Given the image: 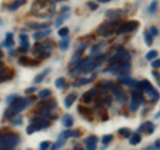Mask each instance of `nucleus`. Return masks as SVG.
Instances as JSON below:
<instances>
[{
    "instance_id": "1",
    "label": "nucleus",
    "mask_w": 160,
    "mask_h": 150,
    "mask_svg": "<svg viewBox=\"0 0 160 150\" xmlns=\"http://www.w3.org/2000/svg\"><path fill=\"white\" fill-rule=\"evenodd\" d=\"M107 56L106 55H96V56H88V58H84L79 62H75L72 68L69 70V72L72 75H80V74H84V72H91L96 68L100 62H103Z\"/></svg>"
},
{
    "instance_id": "2",
    "label": "nucleus",
    "mask_w": 160,
    "mask_h": 150,
    "mask_svg": "<svg viewBox=\"0 0 160 150\" xmlns=\"http://www.w3.org/2000/svg\"><path fill=\"white\" fill-rule=\"evenodd\" d=\"M35 102V98H16L12 103L8 104V109L4 113V117L7 119H11L13 117H16L20 111H23L28 104H32Z\"/></svg>"
},
{
    "instance_id": "3",
    "label": "nucleus",
    "mask_w": 160,
    "mask_h": 150,
    "mask_svg": "<svg viewBox=\"0 0 160 150\" xmlns=\"http://www.w3.org/2000/svg\"><path fill=\"white\" fill-rule=\"evenodd\" d=\"M48 8H55V0L53 2H51V0H38L32 6V13L38 18H49L52 16L55 11H51V9L48 11Z\"/></svg>"
},
{
    "instance_id": "4",
    "label": "nucleus",
    "mask_w": 160,
    "mask_h": 150,
    "mask_svg": "<svg viewBox=\"0 0 160 150\" xmlns=\"http://www.w3.org/2000/svg\"><path fill=\"white\" fill-rule=\"evenodd\" d=\"M138 90H142L144 98L148 99L149 102H158L159 98H160L159 91H158V90H155V87L151 84V82L147 81V79H144V81H140L139 82Z\"/></svg>"
},
{
    "instance_id": "5",
    "label": "nucleus",
    "mask_w": 160,
    "mask_h": 150,
    "mask_svg": "<svg viewBox=\"0 0 160 150\" xmlns=\"http://www.w3.org/2000/svg\"><path fill=\"white\" fill-rule=\"evenodd\" d=\"M20 143V137L16 133H4L0 134V150H9L16 147Z\"/></svg>"
},
{
    "instance_id": "6",
    "label": "nucleus",
    "mask_w": 160,
    "mask_h": 150,
    "mask_svg": "<svg viewBox=\"0 0 160 150\" xmlns=\"http://www.w3.org/2000/svg\"><path fill=\"white\" fill-rule=\"evenodd\" d=\"M118 27H119V20L118 19H112V20L102 24V26L98 28V34L100 35V36H104V38L112 36V35L116 32Z\"/></svg>"
},
{
    "instance_id": "7",
    "label": "nucleus",
    "mask_w": 160,
    "mask_h": 150,
    "mask_svg": "<svg viewBox=\"0 0 160 150\" xmlns=\"http://www.w3.org/2000/svg\"><path fill=\"white\" fill-rule=\"evenodd\" d=\"M108 91H111V94L113 95V98L116 99L119 103H126V102H127L126 91H124L123 87L120 86L119 83L108 82Z\"/></svg>"
},
{
    "instance_id": "8",
    "label": "nucleus",
    "mask_w": 160,
    "mask_h": 150,
    "mask_svg": "<svg viewBox=\"0 0 160 150\" xmlns=\"http://www.w3.org/2000/svg\"><path fill=\"white\" fill-rule=\"evenodd\" d=\"M129 61H131V55H129L124 48L118 47L115 55L109 59V66H113V64H118V63H126Z\"/></svg>"
},
{
    "instance_id": "9",
    "label": "nucleus",
    "mask_w": 160,
    "mask_h": 150,
    "mask_svg": "<svg viewBox=\"0 0 160 150\" xmlns=\"http://www.w3.org/2000/svg\"><path fill=\"white\" fill-rule=\"evenodd\" d=\"M131 68V64L129 62H126V63H118V64H113V66H109L106 72H109V74H127Z\"/></svg>"
},
{
    "instance_id": "10",
    "label": "nucleus",
    "mask_w": 160,
    "mask_h": 150,
    "mask_svg": "<svg viewBox=\"0 0 160 150\" xmlns=\"http://www.w3.org/2000/svg\"><path fill=\"white\" fill-rule=\"evenodd\" d=\"M138 28H139L138 20H129V22H124L123 24H120L116 29V32L118 34H128V32H132Z\"/></svg>"
},
{
    "instance_id": "11",
    "label": "nucleus",
    "mask_w": 160,
    "mask_h": 150,
    "mask_svg": "<svg viewBox=\"0 0 160 150\" xmlns=\"http://www.w3.org/2000/svg\"><path fill=\"white\" fill-rule=\"evenodd\" d=\"M55 43L53 40H46V42H39L35 44L33 47V54H39V52H44V51H51L53 48Z\"/></svg>"
},
{
    "instance_id": "12",
    "label": "nucleus",
    "mask_w": 160,
    "mask_h": 150,
    "mask_svg": "<svg viewBox=\"0 0 160 150\" xmlns=\"http://www.w3.org/2000/svg\"><path fill=\"white\" fill-rule=\"evenodd\" d=\"M98 98H99V91H98V88H91L89 91H87V93L83 94L82 101H83L84 103H91V102H93L95 99H98Z\"/></svg>"
},
{
    "instance_id": "13",
    "label": "nucleus",
    "mask_w": 160,
    "mask_h": 150,
    "mask_svg": "<svg viewBox=\"0 0 160 150\" xmlns=\"http://www.w3.org/2000/svg\"><path fill=\"white\" fill-rule=\"evenodd\" d=\"M119 82L123 83V84H126V86L133 87V88H138L139 87V81H135V79H132L131 77H128L127 74L120 75V77H119Z\"/></svg>"
},
{
    "instance_id": "14",
    "label": "nucleus",
    "mask_w": 160,
    "mask_h": 150,
    "mask_svg": "<svg viewBox=\"0 0 160 150\" xmlns=\"http://www.w3.org/2000/svg\"><path fill=\"white\" fill-rule=\"evenodd\" d=\"M31 122L36 123L40 129H47V127L49 126V121H48V118L42 117V115H40V117H36V118H32V119H31Z\"/></svg>"
},
{
    "instance_id": "15",
    "label": "nucleus",
    "mask_w": 160,
    "mask_h": 150,
    "mask_svg": "<svg viewBox=\"0 0 160 150\" xmlns=\"http://www.w3.org/2000/svg\"><path fill=\"white\" fill-rule=\"evenodd\" d=\"M19 63L22 64V66L33 67V66H38V64H39V61H35V59L27 58V56H20V58H19Z\"/></svg>"
},
{
    "instance_id": "16",
    "label": "nucleus",
    "mask_w": 160,
    "mask_h": 150,
    "mask_svg": "<svg viewBox=\"0 0 160 150\" xmlns=\"http://www.w3.org/2000/svg\"><path fill=\"white\" fill-rule=\"evenodd\" d=\"M84 143H86V147H87V149L95 150V149H96V143H98V137H95V136L88 137V138H86Z\"/></svg>"
},
{
    "instance_id": "17",
    "label": "nucleus",
    "mask_w": 160,
    "mask_h": 150,
    "mask_svg": "<svg viewBox=\"0 0 160 150\" xmlns=\"http://www.w3.org/2000/svg\"><path fill=\"white\" fill-rule=\"evenodd\" d=\"M26 3V0H13L12 3H9L6 6V9L7 11H16L19 7H22L23 4Z\"/></svg>"
},
{
    "instance_id": "18",
    "label": "nucleus",
    "mask_w": 160,
    "mask_h": 150,
    "mask_svg": "<svg viewBox=\"0 0 160 150\" xmlns=\"http://www.w3.org/2000/svg\"><path fill=\"white\" fill-rule=\"evenodd\" d=\"M78 111L82 114V115L87 119V121H91L92 119V111H91V109L89 107H86V106H79L78 109Z\"/></svg>"
},
{
    "instance_id": "19",
    "label": "nucleus",
    "mask_w": 160,
    "mask_h": 150,
    "mask_svg": "<svg viewBox=\"0 0 160 150\" xmlns=\"http://www.w3.org/2000/svg\"><path fill=\"white\" fill-rule=\"evenodd\" d=\"M76 138V137H80V131L79 130H67V131H63L60 134V138L62 139H67V138Z\"/></svg>"
},
{
    "instance_id": "20",
    "label": "nucleus",
    "mask_w": 160,
    "mask_h": 150,
    "mask_svg": "<svg viewBox=\"0 0 160 150\" xmlns=\"http://www.w3.org/2000/svg\"><path fill=\"white\" fill-rule=\"evenodd\" d=\"M139 130H140V131H146L147 134H152L155 131V125L152 122H149V121L148 122H144L142 126L139 127Z\"/></svg>"
},
{
    "instance_id": "21",
    "label": "nucleus",
    "mask_w": 160,
    "mask_h": 150,
    "mask_svg": "<svg viewBox=\"0 0 160 150\" xmlns=\"http://www.w3.org/2000/svg\"><path fill=\"white\" fill-rule=\"evenodd\" d=\"M76 98L78 95L75 93H71V94H68V95L66 97V99H64V107L66 109H69L73 104V102L76 101Z\"/></svg>"
},
{
    "instance_id": "22",
    "label": "nucleus",
    "mask_w": 160,
    "mask_h": 150,
    "mask_svg": "<svg viewBox=\"0 0 160 150\" xmlns=\"http://www.w3.org/2000/svg\"><path fill=\"white\" fill-rule=\"evenodd\" d=\"M49 34H51V29H49V28H44V29H42V31H38L36 34H33V39L39 42V40H42L43 38L48 36Z\"/></svg>"
},
{
    "instance_id": "23",
    "label": "nucleus",
    "mask_w": 160,
    "mask_h": 150,
    "mask_svg": "<svg viewBox=\"0 0 160 150\" xmlns=\"http://www.w3.org/2000/svg\"><path fill=\"white\" fill-rule=\"evenodd\" d=\"M104 46H107V42L98 43V44H95L93 47H91V56H96V55H99L100 52H102V50H103Z\"/></svg>"
},
{
    "instance_id": "24",
    "label": "nucleus",
    "mask_w": 160,
    "mask_h": 150,
    "mask_svg": "<svg viewBox=\"0 0 160 150\" xmlns=\"http://www.w3.org/2000/svg\"><path fill=\"white\" fill-rule=\"evenodd\" d=\"M107 18H112V19H119L123 16L124 12L123 11H120V9H109V11H107Z\"/></svg>"
},
{
    "instance_id": "25",
    "label": "nucleus",
    "mask_w": 160,
    "mask_h": 150,
    "mask_svg": "<svg viewBox=\"0 0 160 150\" xmlns=\"http://www.w3.org/2000/svg\"><path fill=\"white\" fill-rule=\"evenodd\" d=\"M7 72H8V68L0 63V83L7 81V79H9V78H12V75H7Z\"/></svg>"
},
{
    "instance_id": "26",
    "label": "nucleus",
    "mask_w": 160,
    "mask_h": 150,
    "mask_svg": "<svg viewBox=\"0 0 160 150\" xmlns=\"http://www.w3.org/2000/svg\"><path fill=\"white\" fill-rule=\"evenodd\" d=\"M93 78H95V75H93L92 78H79V79H76V81H75L73 86L79 87V86H84V84H88V83H91V82L93 81Z\"/></svg>"
},
{
    "instance_id": "27",
    "label": "nucleus",
    "mask_w": 160,
    "mask_h": 150,
    "mask_svg": "<svg viewBox=\"0 0 160 150\" xmlns=\"http://www.w3.org/2000/svg\"><path fill=\"white\" fill-rule=\"evenodd\" d=\"M62 123H63L64 127H72V125H73V117L69 115V114H66V115L63 117V119H62Z\"/></svg>"
},
{
    "instance_id": "28",
    "label": "nucleus",
    "mask_w": 160,
    "mask_h": 150,
    "mask_svg": "<svg viewBox=\"0 0 160 150\" xmlns=\"http://www.w3.org/2000/svg\"><path fill=\"white\" fill-rule=\"evenodd\" d=\"M3 46L4 47H11V46H13V35L11 32H8L6 35V39H4V42H3Z\"/></svg>"
},
{
    "instance_id": "29",
    "label": "nucleus",
    "mask_w": 160,
    "mask_h": 150,
    "mask_svg": "<svg viewBox=\"0 0 160 150\" xmlns=\"http://www.w3.org/2000/svg\"><path fill=\"white\" fill-rule=\"evenodd\" d=\"M68 47H69V38H68V36L62 38V40L59 42V48L63 50V51H66Z\"/></svg>"
},
{
    "instance_id": "30",
    "label": "nucleus",
    "mask_w": 160,
    "mask_h": 150,
    "mask_svg": "<svg viewBox=\"0 0 160 150\" xmlns=\"http://www.w3.org/2000/svg\"><path fill=\"white\" fill-rule=\"evenodd\" d=\"M103 104H98V113H99V115H100V119L102 121H107L108 119V114L106 111V109L102 107Z\"/></svg>"
},
{
    "instance_id": "31",
    "label": "nucleus",
    "mask_w": 160,
    "mask_h": 150,
    "mask_svg": "<svg viewBox=\"0 0 160 150\" xmlns=\"http://www.w3.org/2000/svg\"><path fill=\"white\" fill-rule=\"evenodd\" d=\"M27 26L33 29H44V28H48V23H28Z\"/></svg>"
},
{
    "instance_id": "32",
    "label": "nucleus",
    "mask_w": 160,
    "mask_h": 150,
    "mask_svg": "<svg viewBox=\"0 0 160 150\" xmlns=\"http://www.w3.org/2000/svg\"><path fill=\"white\" fill-rule=\"evenodd\" d=\"M39 106H43V107H47V109L51 110V109L56 107V101H55V99H48L47 102H42Z\"/></svg>"
},
{
    "instance_id": "33",
    "label": "nucleus",
    "mask_w": 160,
    "mask_h": 150,
    "mask_svg": "<svg viewBox=\"0 0 160 150\" xmlns=\"http://www.w3.org/2000/svg\"><path fill=\"white\" fill-rule=\"evenodd\" d=\"M69 18V15L68 13H64V15H60V16L56 19V22H55V27L56 28H59L60 26H62V24L66 22V19H68Z\"/></svg>"
},
{
    "instance_id": "34",
    "label": "nucleus",
    "mask_w": 160,
    "mask_h": 150,
    "mask_svg": "<svg viewBox=\"0 0 160 150\" xmlns=\"http://www.w3.org/2000/svg\"><path fill=\"white\" fill-rule=\"evenodd\" d=\"M140 141H142V136H140L139 133H135V134H132L131 136V139H129V143L131 145H139L140 143Z\"/></svg>"
},
{
    "instance_id": "35",
    "label": "nucleus",
    "mask_w": 160,
    "mask_h": 150,
    "mask_svg": "<svg viewBox=\"0 0 160 150\" xmlns=\"http://www.w3.org/2000/svg\"><path fill=\"white\" fill-rule=\"evenodd\" d=\"M119 134L122 136L123 138H131L132 136V131L127 127H123V129H119Z\"/></svg>"
},
{
    "instance_id": "36",
    "label": "nucleus",
    "mask_w": 160,
    "mask_h": 150,
    "mask_svg": "<svg viewBox=\"0 0 160 150\" xmlns=\"http://www.w3.org/2000/svg\"><path fill=\"white\" fill-rule=\"evenodd\" d=\"M140 104H142V103H140V102L138 101V99H133V98H132V101H131V103H129V110H131V111H132V113H136V111H138V109H139V106H140Z\"/></svg>"
},
{
    "instance_id": "37",
    "label": "nucleus",
    "mask_w": 160,
    "mask_h": 150,
    "mask_svg": "<svg viewBox=\"0 0 160 150\" xmlns=\"http://www.w3.org/2000/svg\"><path fill=\"white\" fill-rule=\"evenodd\" d=\"M49 71H51V70H49V68H46V70H44V71H43L42 74H39L38 77L33 79V83H40V82H42L44 78H46V75H47Z\"/></svg>"
},
{
    "instance_id": "38",
    "label": "nucleus",
    "mask_w": 160,
    "mask_h": 150,
    "mask_svg": "<svg viewBox=\"0 0 160 150\" xmlns=\"http://www.w3.org/2000/svg\"><path fill=\"white\" fill-rule=\"evenodd\" d=\"M51 94H52V91H51L49 88H44V90H40L38 97H39L40 99H46V98H48L49 95H51Z\"/></svg>"
},
{
    "instance_id": "39",
    "label": "nucleus",
    "mask_w": 160,
    "mask_h": 150,
    "mask_svg": "<svg viewBox=\"0 0 160 150\" xmlns=\"http://www.w3.org/2000/svg\"><path fill=\"white\" fill-rule=\"evenodd\" d=\"M39 130H42L36 123H33V122H29V125H28V127H27V133L28 134H32V133H35V131H39Z\"/></svg>"
},
{
    "instance_id": "40",
    "label": "nucleus",
    "mask_w": 160,
    "mask_h": 150,
    "mask_svg": "<svg viewBox=\"0 0 160 150\" xmlns=\"http://www.w3.org/2000/svg\"><path fill=\"white\" fill-rule=\"evenodd\" d=\"M20 40H22V42H20V43H22V47H24V48H29V43H28V36H27V35L26 34H22V35H20Z\"/></svg>"
},
{
    "instance_id": "41",
    "label": "nucleus",
    "mask_w": 160,
    "mask_h": 150,
    "mask_svg": "<svg viewBox=\"0 0 160 150\" xmlns=\"http://www.w3.org/2000/svg\"><path fill=\"white\" fill-rule=\"evenodd\" d=\"M55 86L58 88H66L67 84H66V79L64 78H58L56 81H55Z\"/></svg>"
},
{
    "instance_id": "42",
    "label": "nucleus",
    "mask_w": 160,
    "mask_h": 150,
    "mask_svg": "<svg viewBox=\"0 0 160 150\" xmlns=\"http://www.w3.org/2000/svg\"><path fill=\"white\" fill-rule=\"evenodd\" d=\"M156 56H158V51L156 50H151V51L146 55V59L147 61H153V59H156Z\"/></svg>"
},
{
    "instance_id": "43",
    "label": "nucleus",
    "mask_w": 160,
    "mask_h": 150,
    "mask_svg": "<svg viewBox=\"0 0 160 150\" xmlns=\"http://www.w3.org/2000/svg\"><path fill=\"white\" fill-rule=\"evenodd\" d=\"M112 139H113V136H112V134H106V136L102 138V142H103V145H106V146H107L109 142H112Z\"/></svg>"
},
{
    "instance_id": "44",
    "label": "nucleus",
    "mask_w": 160,
    "mask_h": 150,
    "mask_svg": "<svg viewBox=\"0 0 160 150\" xmlns=\"http://www.w3.org/2000/svg\"><path fill=\"white\" fill-rule=\"evenodd\" d=\"M58 34H59V36H62V38H64V36H68L69 29H68L67 27H62V28H59Z\"/></svg>"
},
{
    "instance_id": "45",
    "label": "nucleus",
    "mask_w": 160,
    "mask_h": 150,
    "mask_svg": "<svg viewBox=\"0 0 160 150\" xmlns=\"http://www.w3.org/2000/svg\"><path fill=\"white\" fill-rule=\"evenodd\" d=\"M144 38H146V42H147L148 46H151L152 42H153V36H152V35L149 34L148 31H146V32H144Z\"/></svg>"
},
{
    "instance_id": "46",
    "label": "nucleus",
    "mask_w": 160,
    "mask_h": 150,
    "mask_svg": "<svg viewBox=\"0 0 160 150\" xmlns=\"http://www.w3.org/2000/svg\"><path fill=\"white\" fill-rule=\"evenodd\" d=\"M64 143H66V139H62V138H60V141L58 139V141L55 142L53 145H51V147H52V149H59V147H62Z\"/></svg>"
},
{
    "instance_id": "47",
    "label": "nucleus",
    "mask_w": 160,
    "mask_h": 150,
    "mask_svg": "<svg viewBox=\"0 0 160 150\" xmlns=\"http://www.w3.org/2000/svg\"><path fill=\"white\" fill-rule=\"evenodd\" d=\"M38 56V59H46L51 55V51H44V52H39V54H35Z\"/></svg>"
},
{
    "instance_id": "48",
    "label": "nucleus",
    "mask_w": 160,
    "mask_h": 150,
    "mask_svg": "<svg viewBox=\"0 0 160 150\" xmlns=\"http://www.w3.org/2000/svg\"><path fill=\"white\" fill-rule=\"evenodd\" d=\"M156 7H158V2H156V0H153V2L151 3V6H149V8H148V12L149 13L156 12Z\"/></svg>"
},
{
    "instance_id": "49",
    "label": "nucleus",
    "mask_w": 160,
    "mask_h": 150,
    "mask_svg": "<svg viewBox=\"0 0 160 150\" xmlns=\"http://www.w3.org/2000/svg\"><path fill=\"white\" fill-rule=\"evenodd\" d=\"M87 47H88V43H82V44H79V46L76 47V51L78 52H83Z\"/></svg>"
},
{
    "instance_id": "50",
    "label": "nucleus",
    "mask_w": 160,
    "mask_h": 150,
    "mask_svg": "<svg viewBox=\"0 0 160 150\" xmlns=\"http://www.w3.org/2000/svg\"><path fill=\"white\" fill-rule=\"evenodd\" d=\"M18 98V94H12V95H9L7 99H6V103L7 104H9V103H12L13 101H15V99H16Z\"/></svg>"
},
{
    "instance_id": "51",
    "label": "nucleus",
    "mask_w": 160,
    "mask_h": 150,
    "mask_svg": "<svg viewBox=\"0 0 160 150\" xmlns=\"http://www.w3.org/2000/svg\"><path fill=\"white\" fill-rule=\"evenodd\" d=\"M49 147H51V143H49L48 141H44V142L40 143V149L42 150H46V149H49Z\"/></svg>"
},
{
    "instance_id": "52",
    "label": "nucleus",
    "mask_w": 160,
    "mask_h": 150,
    "mask_svg": "<svg viewBox=\"0 0 160 150\" xmlns=\"http://www.w3.org/2000/svg\"><path fill=\"white\" fill-rule=\"evenodd\" d=\"M149 34H151L152 36H158V35H159V29L156 27H151V28H149Z\"/></svg>"
},
{
    "instance_id": "53",
    "label": "nucleus",
    "mask_w": 160,
    "mask_h": 150,
    "mask_svg": "<svg viewBox=\"0 0 160 150\" xmlns=\"http://www.w3.org/2000/svg\"><path fill=\"white\" fill-rule=\"evenodd\" d=\"M87 6L91 8V11H96V9H98V4H96V3H93V2H88Z\"/></svg>"
},
{
    "instance_id": "54",
    "label": "nucleus",
    "mask_w": 160,
    "mask_h": 150,
    "mask_svg": "<svg viewBox=\"0 0 160 150\" xmlns=\"http://www.w3.org/2000/svg\"><path fill=\"white\" fill-rule=\"evenodd\" d=\"M152 67H153V68H159V67H160V59H153Z\"/></svg>"
},
{
    "instance_id": "55",
    "label": "nucleus",
    "mask_w": 160,
    "mask_h": 150,
    "mask_svg": "<svg viewBox=\"0 0 160 150\" xmlns=\"http://www.w3.org/2000/svg\"><path fill=\"white\" fill-rule=\"evenodd\" d=\"M23 123V119L19 118V119H15V121H11V125H22Z\"/></svg>"
},
{
    "instance_id": "56",
    "label": "nucleus",
    "mask_w": 160,
    "mask_h": 150,
    "mask_svg": "<svg viewBox=\"0 0 160 150\" xmlns=\"http://www.w3.org/2000/svg\"><path fill=\"white\" fill-rule=\"evenodd\" d=\"M35 91H36V87H29V88L26 90V94H32Z\"/></svg>"
},
{
    "instance_id": "57",
    "label": "nucleus",
    "mask_w": 160,
    "mask_h": 150,
    "mask_svg": "<svg viewBox=\"0 0 160 150\" xmlns=\"http://www.w3.org/2000/svg\"><path fill=\"white\" fill-rule=\"evenodd\" d=\"M69 9H71V8H69L68 6H63L62 8H60V11H62V12H68Z\"/></svg>"
},
{
    "instance_id": "58",
    "label": "nucleus",
    "mask_w": 160,
    "mask_h": 150,
    "mask_svg": "<svg viewBox=\"0 0 160 150\" xmlns=\"http://www.w3.org/2000/svg\"><path fill=\"white\" fill-rule=\"evenodd\" d=\"M152 75H153V78H155V79H158V81L160 79V75H159V72H158V71H153V72H152Z\"/></svg>"
},
{
    "instance_id": "59",
    "label": "nucleus",
    "mask_w": 160,
    "mask_h": 150,
    "mask_svg": "<svg viewBox=\"0 0 160 150\" xmlns=\"http://www.w3.org/2000/svg\"><path fill=\"white\" fill-rule=\"evenodd\" d=\"M111 2V0H98V3H108Z\"/></svg>"
},
{
    "instance_id": "60",
    "label": "nucleus",
    "mask_w": 160,
    "mask_h": 150,
    "mask_svg": "<svg viewBox=\"0 0 160 150\" xmlns=\"http://www.w3.org/2000/svg\"><path fill=\"white\" fill-rule=\"evenodd\" d=\"M155 147H156V149H160V141H158L156 143H155Z\"/></svg>"
},
{
    "instance_id": "61",
    "label": "nucleus",
    "mask_w": 160,
    "mask_h": 150,
    "mask_svg": "<svg viewBox=\"0 0 160 150\" xmlns=\"http://www.w3.org/2000/svg\"><path fill=\"white\" fill-rule=\"evenodd\" d=\"M3 58V52H2V50H0V59Z\"/></svg>"
},
{
    "instance_id": "62",
    "label": "nucleus",
    "mask_w": 160,
    "mask_h": 150,
    "mask_svg": "<svg viewBox=\"0 0 160 150\" xmlns=\"http://www.w3.org/2000/svg\"><path fill=\"white\" fill-rule=\"evenodd\" d=\"M0 26H3V20H2V19H0Z\"/></svg>"
},
{
    "instance_id": "63",
    "label": "nucleus",
    "mask_w": 160,
    "mask_h": 150,
    "mask_svg": "<svg viewBox=\"0 0 160 150\" xmlns=\"http://www.w3.org/2000/svg\"><path fill=\"white\" fill-rule=\"evenodd\" d=\"M55 2H66V0H55Z\"/></svg>"
}]
</instances>
